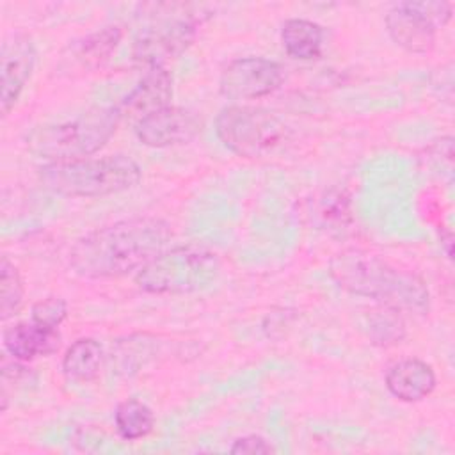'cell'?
<instances>
[{
    "label": "cell",
    "instance_id": "obj_1",
    "mask_svg": "<svg viewBox=\"0 0 455 455\" xmlns=\"http://www.w3.org/2000/svg\"><path fill=\"white\" fill-rule=\"evenodd\" d=\"M171 236V226L162 219H124L78 238L69 251V265L89 279L121 277L165 251Z\"/></svg>",
    "mask_w": 455,
    "mask_h": 455
},
{
    "label": "cell",
    "instance_id": "obj_2",
    "mask_svg": "<svg viewBox=\"0 0 455 455\" xmlns=\"http://www.w3.org/2000/svg\"><path fill=\"white\" fill-rule=\"evenodd\" d=\"M329 274L339 288L396 311L425 315L430 307V293L421 277L396 268L368 251L345 249L338 252L329 263Z\"/></svg>",
    "mask_w": 455,
    "mask_h": 455
},
{
    "label": "cell",
    "instance_id": "obj_3",
    "mask_svg": "<svg viewBox=\"0 0 455 455\" xmlns=\"http://www.w3.org/2000/svg\"><path fill=\"white\" fill-rule=\"evenodd\" d=\"M119 121L117 107H94L73 119L36 126L27 135V149L46 164L87 158L108 142Z\"/></svg>",
    "mask_w": 455,
    "mask_h": 455
},
{
    "label": "cell",
    "instance_id": "obj_4",
    "mask_svg": "<svg viewBox=\"0 0 455 455\" xmlns=\"http://www.w3.org/2000/svg\"><path fill=\"white\" fill-rule=\"evenodd\" d=\"M142 171L126 155L50 162L39 169V181L52 192L68 197H100L135 187Z\"/></svg>",
    "mask_w": 455,
    "mask_h": 455
},
{
    "label": "cell",
    "instance_id": "obj_5",
    "mask_svg": "<svg viewBox=\"0 0 455 455\" xmlns=\"http://www.w3.org/2000/svg\"><path fill=\"white\" fill-rule=\"evenodd\" d=\"M220 274L215 252L199 245H180L162 251L135 275L146 293L178 295L210 288Z\"/></svg>",
    "mask_w": 455,
    "mask_h": 455
},
{
    "label": "cell",
    "instance_id": "obj_6",
    "mask_svg": "<svg viewBox=\"0 0 455 455\" xmlns=\"http://www.w3.org/2000/svg\"><path fill=\"white\" fill-rule=\"evenodd\" d=\"M215 133L231 153L245 158H261L284 142L288 128L270 110L231 105L215 117Z\"/></svg>",
    "mask_w": 455,
    "mask_h": 455
},
{
    "label": "cell",
    "instance_id": "obj_7",
    "mask_svg": "<svg viewBox=\"0 0 455 455\" xmlns=\"http://www.w3.org/2000/svg\"><path fill=\"white\" fill-rule=\"evenodd\" d=\"M203 20L204 16L188 12L167 16L140 28L132 46L133 62L146 69L165 68L169 60L178 59L192 44Z\"/></svg>",
    "mask_w": 455,
    "mask_h": 455
},
{
    "label": "cell",
    "instance_id": "obj_8",
    "mask_svg": "<svg viewBox=\"0 0 455 455\" xmlns=\"http://www.w3.org/2000/svg\"><path fill=\"white\" fill-rule=\"evenodd\" d=\"M450 2H402L386 14V27L391 39L411 53H427L435 44L439 27L451 18Z\"/></svg>",
    "mask_w": 455,
    "mask_h": 455
},
{
    "label": "cell",
    "instance_id": "obj_9",
    "mask_svg": "<svg viewBox=\"0 0 455 455\" xmlns=\"http://www.w3.org/2000/svg\"><path fill=\"white\" fill-rule=\"evenodd\" d=\"M283 78L284 71L279 62L265 57H242L222 69L219 89L229 100H258L277 91Z\"/></svg>",
    "mask_w": 455,
    "mask_h": 455
},
{
    "label": "cell",
    "instance_id": "obj_10",
    "mask_svg": "<svg viewBox=\"0 0 455 455\" xmlns=\"http://www.w3.org/2000/svg\"><path fill=\"white\" fill-rule=\"evenodd\" d=\"M36 64V46L28 34L12 32L0 52V110L7 116L18 101Z\"/></svg>",
    "mask_w": 455,
    "mask_h": 455
},
{
    "label": "cell",
    "instance_id": "obj_11",
    "mask_svg": "<svg viewBox=\"0 0 455 455\" xmlns=\"http://www.w3.org/2000/svg\"><path fill=\"white\" fill-rule=\"evenodd\" d=\"M201 132L199 117L181 107H165L135 124L137 139L149 148H169L190 142Z\"/></svg>",
    "mask_w": 455,
    "mask_h": 455
},
{
    "label": "cell",
    "instance_id": "obj_12",
    "mask_svg": "<svg viewBox=\"0 0 455 455\" xmlns=\"http://www.w3.org/2000/svg\"><path fill=\"white\" fill-rule=\"evenodd\" d=\"M123 30L119 25H107L92 34L73 41L59 62V71L66 75H87L101 68L116 52Z\"/></svg>",
    "mask_w": 455,
    "mask_h": 455
},
{
    "label": "cell",
    "instance_id": "obj_13",
    "mask_svg": "<svg viewBox=\"0 0 455 455\" xmlns=\"http://www.w3.org/2000/svg\"><path fill=\"white\" fill-rule=\"evenodd\" d=\"M172 100V76L165 68H153L142 76L135 89L117 105L121 119L133 124L165 108Z\"/></svg>",
    "mask_w": 455,
    "mask_h": 455
},
{
    "label": "cell",
    "instance_id": "obj_14",
    "mask_svg": "<svg viewBox=\"0 0 455 455\" xmlns=\"http://www.w3.org/2000/svg\"><path fill=\"white\" fill-rule=\"evenodd\" d=\"M60 347L57 329L43 327L36 322H20L4 331V348L18 361H30L37 355H52Z\"/></svg>",
    "mask_w": 455,
    "mask_h": 455
},
{
    "label": "cell",
    "instance_id": "obj_15",
    "mask_svg": "<svg viewBox=\"0 0 455 455\" xmlns=\"http://www.w3.org/2000/svg\"><path fill=\"white\" fill-rule=\"evenodd\" d=\"M386 387L402 402H419L435 387L434 368L416 357L402 359L387 370Z\"/></svg>",
    "mask_w": 455,
    "mask_h": 455
},
{
    "label": "cell",
    "instance_id": "obj_16",
    "mask_svg": "<svg viewBox=\"0 0 455 455\" xmlns=\"http://www.w3.org/2000/svg\"><path fill=\"white\" fill-rule=\"evenodd\" d=\"M281 41L286 53L293 59L311 60L320 57L323 44V28L304 18L286 20L281 28Z\"/></svg>",
    "mask_w": 455,
    "mask_h": 455
},
{
    "label": "cell",
    "instance_id": "obj_17",
    "mask_svg": "<svg viewBox=\"0 0 455 455\" xmlns=\"http://www.w3.org/2000/svg\"><path fill=\"white\" fill-rule=\"evenodd\" d=\"M103 363V348L92 338L73 341L62 359V371L69 380L91 382L98 377Z\"/></svg>",
    "mask_w": 455,
    "mask_h": 455
},
{
    "label": "cell",
    "instance_id": "obj_18",
    "mask_svg": "<svg viewBox=\"0 0 455 455\" xmlns=\"http://www.w3.org/2000/svg\"><path fill=\"white\" fill-rule=\"evenodd\" d=\"M114 421L119 435L126 441H137L146 437L155 427L153 411L137 398L121 402L114 412Z\"/></svg>",
    "mask_w": 455,
    "mask_h": 455
},
{
    "label": "cell",
    "instance_id": "obj_19",
    "mask_svg": "<svg viewBox=\"0 0 455 455\" xmlns=\"http://www.w3.org/2000/svg\"><path fill=\"white\" fill-rule=\"evenodd\" d=\"M25 297V288L21 275L14 263L9 261L7 256H2L0 261V318L9 320L14 316Z\"/></svg>",
    "mask_w": 455,
    "mask_h": 455
},
{
    "label": "cell",
    "instance_id": "obj_20",
    "mask_svg": "<svg viewBox=\"0 0 455 455\" xmlns=\"http://www.w3.org/2000/svg\"><path fill=\"white\" fill-rule=\"evenodd\" d=\"M398 313L400 311L387 307V306H382L380 309L371 311L366 325H370L368 336L373 339V343L389 345V343H396L402 339L403 322Z\"/></svg>",
    "mask_w": 455,
    "mask_h": 455
},
{
    "label": "cell",
    "instance_id": "obj_21",
    "mask_svg": "<svg viewBox=\"0 0 455 455\" xmlns=\"http://www.w3.org/2000/svg\"><path fill=\"white\" fill-rule=\"evenodd\" d=\"M155 354V341L148 339V336H130L126 339H119L112 355H116L117 366L124 373L137 371L151 355Z\"/></svg>",
    "mask_w": 455,
    "mask_h": 455
},
{
    "label": "cell",
    "instance_id": "obj_22",
    "mask_svg": "<svg viewBox=\"0 0 455 455\" xmlns=\"http://www.w3.org/2000/svg\"><path fill=\"white\" fill-rule=\"evenodd\" d=\"M68 316V302L60 297H46L43 300H37L32 306V322L43 325L59 329V325Z\"/></svg>",
    "mask_w": 455,
    "mask_h": 455
},
{
    "label": "cell",
    "instance_id": "obj_23",
    "mask_svg": "<svg viewBox=\"0 0 455 455\" xmlns=\"http://www.w3.org/2000/svg\"><path fill=\"white\" fill-rule=\"evenodd\" d=\"M231 453H251V455H259V453H272L274 446L263 439L261 435H245L240 437L233 443L229 448Z\"/></svg>",
    "mask_w": 455,
    "mask_h": 455
}]
</instances>
